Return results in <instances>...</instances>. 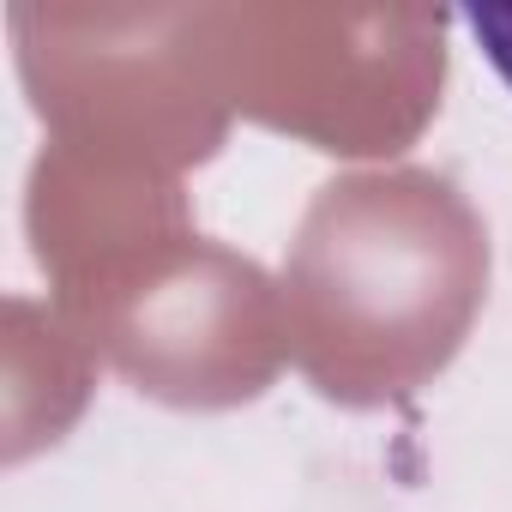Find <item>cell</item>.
Returning <instances> with one entry per match:
<instances>
[{"mask_svg":"<svg viewBox=\"0 0 512 512\" xmlns=\"http://www.w3.org/2000/svg\"><path fill=\"white\" fill-rule=\"evenodd\" d=\"M464 25H470V37H476L482 61L512 85V7H470V13H464Z\"/></svg>","mask_w":512,"mask_h":512,"instance_id":"8992f818","label":"cell"},{"mask_svg":"<svg viewBox=\"0 0 512 512\" xmlns=\"http://www.w3.org/2000/svg\"><path fill=\"white\" fill-rule=\"evenodd\" d=\"M446 31L452 13L410 0L211 7V49L229 109L326 157H398L422 139L446 91Z\"/></svg>","mask_w":512,"mask_h":512,"instance_id":"3957f363","label":"cell"},{"mask_svg":"<svg viewBox=\"0 0 512 512\" xmlns=\"http://www.w3.org/2000/svg\"><path fill=\"white\" fill-rule=\"evenodd\" d=\"M488 302V223L440 169H356L314 193L284 260L290 362L320 398H416Z\"/></svg>","mask_w":512,"mask_h":512,"instance_id":"7a4b0ae2","label":"cell"},{"mask_svg":"<svg viewBox=\"0 0 512 512\" xmlns=\"http://www.w3.org/2000/svg\"><path fill=\"white\" fill-rule=\"evenodd\" d=\"M91 350L73 338L61 314H37L31 302H7V458H31L61 440L67 422L91 398Z\"/></svg>","mask_w":512,"mask_h":512,"instance_id":"5b68a950","label":"cell"},{"mask_svg":"<svg viewBox=\"0 0 512 512\" xmlns=\"http://www.w3.org/2000/svg\"><path fill=\"white\" fill-rule=\"evenodd\" d=\"M31 253L73 338L169 410L253 404L290 356L284 284L193 229L181 175L43 145Z\"/></svg>","mask_w":512,"mask_h":512,"instance_id":"6da1fadb","label":"cell"},{"mask_svg":"<svg viewBox=\"0 0 512 512\" xmlns=\"http://www.w3.org/2000/svg\"><path fill=\"white\" fill-rule=\"evenodd\" d=\"M7 25L49 145L181 175L229 139L211 7H13Z\"/></svg>","mask_w":512,"mask_h":512,"instance_id":"277c9868","label":"cell"}]
</instances>
